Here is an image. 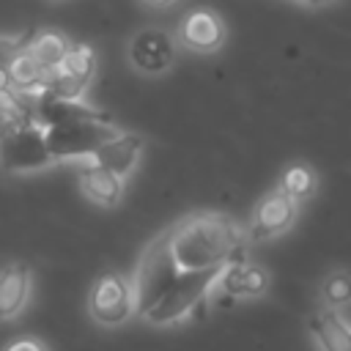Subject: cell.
<instances>
[{
    "label": "cell",
    "mask_w": 351,
    "mask_h": 351,
    "mask_svg": "<svg viewBox=\"0 0 351 351\" xmlns=\"http://www.w3.org/2000/svg\"><path fill=\"white\" fill-rule=\"evenodd\" d=\"M170 252L181 271L217 269L239 258L247 230L228 214H192L170 230Z\"/></svg>",
    "instance_id": "obj_1"
},
{
    "label": "cell",
    "mask_w": 351,
    "mask_h": 351,
    "mask_svg": "<svg viewBox=\"0 0 351 351\" xmlns=\"http://www.w3.org/2000/svg\"><path fill=\"white\" fill-rule=\"evenodd\" d=\"M219 274H222V266L200 269V271H181L178 280L162 293V299L143 318L154 326H170V324H178V321L189 318L211 296V291L217 288Z\"/></svg>",
    "instance_id": "obj_2"
},
{
    "label": "cell",
    "mask_w": 351,
    "mask_h": 351,
    "mask_svg": "<svg viewBox=\"0 0 351 351\" xmlns=\"http://www.w3.org/2000/svg\"><path fill=\"white\" fill-rule=\"evenodd\" d=\"M178 274L181 269L176 266V258L170 252V236L165 230L145 247L132 274V291H134V304L140 318L162 299V293L178 280Z\"/></svg>",
    "instance_id": "obj_3"
},
{
    "label": "cell",
    "mask_w": 351,
    "mask_h": 351,
    "mask_svg": "<svg viewBox=\"0 0 351 351\" xmlns=\"http://www.w3.org/2000/svg\"><path fill=\"white\" fill-rule=\"evenodd\" d=\"M55 165L41 123H0V170L36 173Z\"/></svg>",
    "instance_id": "obj_4"
},
{
    "label": "cell",
    "mask_w": 351,
    "mask_h": 351,
    "mask_svg": "<svg viewBox=\"0 0 351 351\" xmlns=\"http://www.w3.org/2000/svg\"><path fill=\"white\" fill-rule=\"evenodd\" d=\"M47 145L55 162L69 159H90L110 137L118 134V129L110 123V118H82V121H66L47 126Z\"/></svg>",
    "instance_id": "obj_5"
},
{
    "label": "cell",
    "mask_w": 351,
    "mask_h": 351,
    "mask_svg": "<svg viewBox=\"0 0 351 351\" xmlns=\"http://www.w3.org/2000/svg\"><path fill=\"white\" fill-rule=\"evenodd\" d=\"M88 313L99 326H123L137 315L132 282L118 271L101 274L88 291Z\"/></svg>",
    "instance_id": "obj_6"
},
{
    "label": "cell",
    "mask_w": 351,
    "mask_h": 351,
    "mask_svg": "<svg viewBox=\"0 0 351 351\" xmlns=\"http://www.w3.org/2000/svg\"><path fill=\"white\" fill-rule=\"evenodd\" d=\"M96 74V52L88 44H71L63 63L49 71L44 93L60 99H82Z\"/></svg>",
    "instance_id": "obj_7"
},
{
    "label": "cell",
    "mask_w": 351,
    "mask_h": 351,
    "mask_svg": "<svg viewBox=\"0 0 351 351\" xmlns=\"http://www.w3.org/2000/svg\"><path fill=\"white\" fill-rule=\"evenodd\" d=\"M296 219H299V203L293 197H288L285 192L271 189L255 203L250 222H247V239L250 241L277 239L285 230H291L296 225Z\"/></svg>",
    "instance_id": "obj_8"
},
{
    "label": "cell",
    "mask_w": 351,
    "mask_h": 351,
    "mask_svg": "<svg viewBox=\"0 0 351 351\" xmlns=\"http://www.w3.org/2000/svg\"><path fill=\"white\" fill-rule=\"evenodd\" d=\"M129 60L140 74H165L176 63V41L159 27H143L129 41Z\"/></svg>",
    "instance_id": "obj_9"
},
{
    "label": "cell",
    "mask_w": 351,
    "mask_h": 351,
    "mask_svg": "<svg viewBox=\"0 0 351 351\" xmlns=\"http://www.w3.org/2000/svg\"><path fill=\"white\" fill-rule=\"evenodd\" d=\"M176 41L189 52L211 55L225 44V25L214 11L197 8L181 19V25L176 30Z\"/></svg>",
    "instance_id": "obj_10"
},
{
    "label": "cell",
    "mask_w": 351,
    "mask_h": 351,
    "mask_svg": "<svg viewBox=\"0 0 351 351\" xmlns=\"http://www.w3.org/2000/svg\"><path fill=\"white\" fill-rule=\"evenodd\" d=\"M217 293L228 299H255L269 291V271L252 261H230L222 266V274L217 280Z\"/></svg>",
    "instance_id": "obj_11"
},
{
    "label": "cell",
    "mask_w": 351,
    "mask_h": 351,
    "mask_svg": "<svg viewBox=\"0 0 351 351\" xmlns=\"http://www.w3.org/2000/svg\"><path fill=\"white\" fill-rule=\"evenodd\" d=\"M145 140L137 132H118L115 137H110L88 162H96L112 173H118L121 178H129L143 156Z\"/></svg>",
    "instance_id": "obj_12"
},
{
    "label": "cell",
    "mask_w": 351,
    "mask_h": 351,
    "mask_svg": "<svg viewBox=\"0 0 351 351\" xmlns=\"http://www.w3.org/2000/svg\"><path fill=\"white\" fill-rule=\"evenodd\" d=\"M33 271L25 261H11L0 269V321L19 315L30 299Z\"/></svg>",
    "instance_id": "obj_13"
},
{
    "label": "cell",
    "mask_w": 351,
    "mask_h": 351,
    "mask_svg": "<svg viewBox=\"0 0 351 351\" xmlns=\"http://www.w3.org/2000/svg\"><path fill=\"white\" fill-rule=\"evenodd\" d=\"M77 181H80V192L101 208H112L123 200V181L126 178H121L118 173H112L96 162H88L85 167H80Z\"/></svg>",
    "instance_id": "obj_14"
},
{
    "label": "cell",
    "mask_w": 351,
    "mask_h": 351,
    "mask_svg": "<svg viewBox=\"0 0 351 351\" xmlns=\"http://www.w3.org/2000/svg\"><path fill=\"white\" fill-rule=\"evenodd\" d=\"M310 337L318 351H351V326L332 307H318L307 321Z\"/></svg>",
    "instance_id": "obj_15"
},
{
    "label": "cell",
    "mask_w": 351,
    "mask_h": 351,
    "mask_svg": "<svg viewBox=\"0 0 351 351\" xmlns=\"http://www.w3.org/2000/svg\"><path fill=\"white\" fill-rule=\"evenodd\" d=\"M8 74H11L14 88L30 93L33 99L44 93V88H47V77H49V71H47V69H44L27 49H19V52L14 55V60L8 63Z\"/></svg>",
    "instance_id": "obj_16"
},
{
    "label": "cell",
    "mask_w": 351,
    "mask_h": 351,
    "mask_svg": "<svg viewBox=\"0 0 351 351\" xmlns=\"http://www.w3.org/2000/svg\"><path fill=\"white\" fill-rule=\"evenodd\" d=\"M69 47H71V41H69L60 30H38V33L30 36V41H27L25 49H27L47 71H52V69H58V66L63 63Z\"/></svg>",
    "instance_id": "obj_17"
},
{
    "label": "cell",
    "mask_w": 351,
    "mask_h": 351,
    "mask_svg": "<svg viewBox=\"0 0 351 351\" xmlns=\"http://www.w3.org/2000/svg\"><path fill=\"white\" fill-rule=\"evenodd\" d=\"M277 189L285 192L288 197H293L302 206V203H307V200L315 197V192H318V176H315V170L310 165L296 162V165L285 167V173L280 176Z\"/></svg>",
    "instance_id": "obj_18"
},
{
    "label": "cell",
    "mask_w": 351,
    "mask_h": 351,
    "mask_svg": "<svg viewBox=\"0 0 351 351\" xmlns=\"http://www.w3.org/2000/svg\"><path fill=\"white\" fill-rule=\"evenodd\" d=\"M321 304L332 307V310H343L351 304V271L346 269H335L324 277L321 288H318Z\"/></svg>",
    "instance_id": "obj_19"
},
{
    "label": "cell",
    "mask_w": 351,
    "mask_h": 351,
    "mask_svg": "<svg viewBox=\"0 0 351 351\" xmlns=\"http://www.w3.org/2000/svg\"><path fill=\"white\" fill-rule=\"evenodd\" d=\"M30 36L33 33H8V36H0V69H8V63L14 60V55L27 47Z\"/></svg>",
    "instance_id": "obj_20"
},
{
    "label": "cell",
    "mask_w": 351,
    "mask_h": 351,
    "mask_svg": "<svg viewBox=\"0 0 351 351\" xmlns=\"http://www.w3.org/2000/svg\"><path fill=\"white\" fill-rule=\"evenodd\" d=\"M5 351H47V346L38 337H16L5 346Z\"/></svg>",
    "instance_id": "obj_21"
},
{
    "label": "cell",
    "mask_w": 351,
    "mask_h": 351,
    "mask_svg": "<svg viewBox=\"0 0 351 351\" xmlns=\"http://www.w3.org/2000/svg\"><path fill=\"white\" fill-rule=\"evenodd\" d=\"M8 88H14V82H11V74H8V69H0V93H5Z\"/></svg>",
    "instance_id": "obj_22"
},
{
    "label": "cell",
    "mask_w": 351,
    "mask_h": 351,
    "mask_svg": "<svg viewBox=\"0 0 351 351\" xmlns=\"http://www.w3.org/2000/svg\"><path fill=\"white\" fill-rule=\"evenodd\" d=\"M299 3H304V5H310V8H324V5H332L335 0H299Z\"/></svg>",
    "instance_id": "obj_23"
},
{
    "label": "cell",
    "mask_w": 351,
    "mask_h": 351,
    "mask_svg": "<svg viewBox=\"0 0 351 351\" xmlns=\"http://www.w3.org/2000/svg\"><path fill=\"white\" fill-rule=\"evenodd\" d=\"M145 3H151V5H170L173 0H145Z\"/></svg>",
    "instance_id": "obj_24"
}]
</instances>
